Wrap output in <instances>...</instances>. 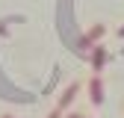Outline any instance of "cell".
I'll list each match as a JSON object with an SVG mask.
<instances>
[{"label": "cell", "mask_w": 124, "mask_h": 118, "mask_svg": "<svg viewBox=\"0 0 124 118\" xmlns=\"http://www.w3.org/2000/svg\"><path fill=\"white\" fill-rule=\"evenodd\" d=\"M103 33H106V27H103V24H95V27H92L89 33L80 38V41H77V47H80V50H92V47L101 41V36H103Z\"/></svg>", "instance_id": "1"}, {"label": "cell", "mask_w": 124, "mask_h": 118, "mask_svg": "<svg viewBox=\"0 0 124 118\" xmlns=\"http://www.w3.org/2000/svg\"><path fill=\"white\" fill-rule=\"evenodd\" d=\"M86 88H89V100L95 103V106H101V103H103V83H101L98 74L89 80V86H86Z\"/></svg>", "instance_id": "2"}, {"label": "cell", "mask_w": 124, "mask_h": 118, "mask_svg": "<svg viewBox=\"0 0 124 118\" xmlns=\"http://www.w3.org/2000/svg\"><path fill=\"white\" fill-rule=\"evenodd\" d=\"M77 92H80V83H71V86L65 88V92H62V97H59V103H56V109H62V112H65V109L71 106V103H74Z\"/></svg>", "instance_id": "3"}, {"label": "cell", "mask_w": 124, "mask_h": 118, "mask_svg": "<svg viewBox=\"0 0 124 118\" xmlns=\"http://www.w3.org/2000/svg\"><path fill=\"white\" fill-rule=\"evenodd\" d=\"M89 62H92V71H101V68L106 65V47L95 44V47H92V56H89Z\"/></svg>", "instance_id": "4"}, {"label": "cell", "mask_w": 124, "mask_h": 118, "mask_svg": "<svg viewBox=\"0 0 124 118\" xmlns=\"http://www.w3.org/2000/svg\"><path fill=\"white\" fill-rule=\"evenodd\" d=\"M47 118H62V109H53V112H50Z\"/></svg>", "instance_id": "5"}, {"label": "cell", "mask_w": 124, "mask_h": 118, "mask_svg": "<svg viewBox=\"0 0 124 118\" xmlns=\"http://www.w3.org/2000/svg\"><path fill=\"white\" fill-rule=\"evenodd\" d=\"M65 118H86V115H80V112H68Z\"/></svg>", "instance_id": "6"}, {"label": "cell", "mask_w": 124, "mask_h": 118, "mask_svg": "<svg viewBox=\"0 0 124 118\" xmlns=\"http://www.w3.org/2000/svg\"><path fill=\"white\" fill-rule=\"evenodd\" d=\"M121 36H124V30H121Z\"/></svg>", "instance_id": "7"}]
</instances>
